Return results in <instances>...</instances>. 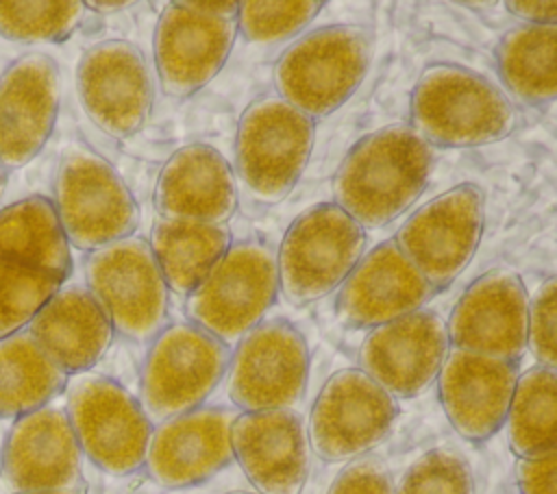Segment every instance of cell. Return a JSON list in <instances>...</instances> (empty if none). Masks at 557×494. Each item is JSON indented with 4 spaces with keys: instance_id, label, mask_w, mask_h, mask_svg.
<instances>
[{
    "instance_id": "cell-30",
    "label": "cell",
    "mask_w": 557,
    "mask_h": 494,
    "mask_svg": "<svg viewBox=\"0 0 557 494\" xmlns=\"http://www.w3.org/2000/svg\"><path fill=\"white\" fill-rule=\"evenodd\" d=\"M509 446L518 457L555 450L557 444V374L533 366L518 374L507 409Z\"/></svg>"
},
{
    "instance_id": "cell-8",
    "label": "cell",
    "mask_w": 557,
    "mask_h": 494,
    "mask_svg": "<svg viewBox=\"0 0 557 494\" xmlns=\"http://www.w3.org/2000/svg\"><path fill=\"white\" fill-rule=\"evenodd\" d=\"M52 205L67 244L78 250L94 252L126 239L139 224L137 202L122 176L87 148L61 159Z\"/></svg>"
},
{
    "instance_id": "cell-39",
    "label": "cell",
    "mask_w": 557,
    "mask_h": 494,
    "mask_svg": "<svg viewBox=\"0 0 557 494\" xmlns=\"http://www.w3.org/2000/svg\"><path fill=\"white\" fill-rule=\"evenodd\" d=\"M185 4L194 11L215 15V17H228V20H235L237 7H239V2H185Z\"/></svg>"
},
{
    "instance_id": "cell-27",
    "label": "cell",
    "mask_w": 557,
    "mask_h": 494,
    "mask_svg": "<svg viewBox=\"0 0 557 494\" xmlns=\"http://www.w3.org/2000/svg\"><path fill=\"white\" fill-rule=\"evenodd\" d=\"M148 244L168 289L189 296L231 246V233L226 224L159 218Z\"/></svg>"
},
{
    "instance_id": "cell-6",
    "label": "cell",
    "mask_w": 557,
    "mask_h": 494,
    "mask_svg": "<svg viewBox=\"0 0 557 494\" xmlns=\"http://www.w3.org/2000/svg\"><path fill=\"white\" fill-rule=\"evenodd\" d=\"M278 292L274 250L257 239L231 244L187 298V316L222 344L261 324Z\"/></svg>"
},
{
    "instance_id": "cell-29",
    "label": "cell",
    "mask_w": 557,
    "mask_h": 494,
    "mask_svg": "<svg viewBox=\"0 0 557 494\" xmlns=\"http://www.w3.org/2000/svg\"><path fill=\"white\" fill-rule=\"evenodd\" d=\"M67 374L35 344L28 331L0 339V418H20L46 407Z\"/></svg>"
},
{
    "instance_id": "cell-5",
    "label": "cell",
    "mask_w": 557,
    "mask_h": 494,
    "mask_svg": "<svg viewBox=\"0 0 557 494\" xmlns=\"http://www.w3.org/2000/svg\"><path fill=\"white\" fill-rule=\"evenodd\" d=\"M366 229L335 202L298 215L276 257L278 289L292 305H309L337 289L363 257Z\"/></svg>"
},
{
    "instance_id": "cell-16",
    "label": "cell",
    "mask_w": 557,
    "mask_h": 494,
    "mask_svg": "<svg viewBox=\"0 0 557 494\" xmlns=\"http://www.w3.org/2000/svg\"><path fill=\"white\" fill-rule=\"evenodd\" d=\"M529 296L511 270L479 276L457 300L448 322V344L505 361H520L527 350Z\"/></svg>"
},
{
    "instance_id": "cell-19",
    "label": "cell",
    "mask_w": 557,
    "mask_h": 494,
    "mask_svg": "<svg viewBox=\"0 0 557 494\" xmlns=\"http://www.w3.org/2000/svg\"><path fill=\"white\" fill-rule=\"evenodd\" d=\"M235 411L198 407L163 420L152 429L146 450V470L163 487L198 485L233 461L231 424Z\"/></svg>"
},
{
    "instance_id": "cell-13",
    "label": "cell",
    "mask_w": 557,
    "mask_h": 494,
    "mask_svg": "<svg viewBox=\"0 0 557 494\" xmlns=\"http://www.w3.org/2000/svg\"><path fill=\"white\" fill-rule=\"evenodd\" d=\"M394 420L396 400L359 368H346L324 383L313 403L309 448L324 461H352L379 446Z\"/></svg>"
},
{
    "instance_id": "cell-22",
    "label": "cell",
    "mask_w": 557,
    "mask_h": 494,
    "mask_svg": "<svg viewBox=\"0 0 557 494\" xmlns=\"http://www.w3.org/2000/svg\"><path fill=\"white\" fill-rule=\"evenodd\" d=\"M518 363L450 348L440 374V400L453 429L468 442L496 435L507 418Z\"/></svg>"
},
{
    "instance_id": "cell-20",
    "label": "cell",
    "mask_w": 557,
    "mask_h": 494,
    "mask_svg": "<svg viewBox=\"0 0 557 494\" xmlns=\"http://www.w3.org/2000/svg\"><path fill=\"white\" fill-rule=\"evenodd\" d=\"M433 289L394 239L359 259L335 300L337 318L350 329H376L418 311Z\"/></svg>"
},
{
    "instance_id": "cell-12",
    "label": "cell",
    "mask_w": 557,
    "mask_h": 494,
    "mask_svg": "<svg viewBox=\"0 0 557 494\" xmlns=\"http://www.w3.org/2000/svg\"><path fill=\"white\" fill-rule=\"evenodd\" d=\"M228 396L244 411L292 409L307 390L309 348L287 320H268L248 331L228 359Z\"/></svg>"
},
{
    "instance_id": "cell-26",
    "label": "cell",
    "mask_w": 557,
    "mask_h": 494,
    "mask_svg": "<svg viewBox=\"0 0 557 494\" xmlns=\"http://www.w3.org/2000/svg\"><path fill=\"white\" fill-rule=\"evenodd\" d=\"M0 259L67 279L70 244L48 198L28 196L0 209Z\"/></svg>"
},
{
    "instance_id": "cell-38",
    "label": "cell",
    "mask_w": 557,
    "mask_h": 494,
    "mask_svg": "<svg viewBox=\"0 0 557 494\" xmlns=\"http://www.w3.org/2000/svg\"><path fill=\"white\" fill-rule=\"evenodd\" d=\"M511 15L524 20L531 26H546L557 22V2H507Z\"/></svg>"
},
{
    "instance_id": "cell-36",
    "label": "cell",
    "mask_w": 557,
    "mask_h": 494,
    "mask_svg": "<svg viewBox=\"0 0 557 494\" xmlns=\"http://www.w3.org/2000/svg\"><path fill=\"white\" fill-rule=\"evenodd\" d=\"M326 494H394V483L381 459L359 457L335 477Z\"/></svg>"
},
{
    "instance_id": "cell-15",
    "label": "cell",
    "mask_w": 557,
    "mask_h": 494,
    "mask_svg": "<svg viewBox=\"0 0 557 494\" xmlns=\"http://www.w3.org/2000/svg\"><path fill=\"white\" fill-rule=\"evenodd\" d=\"M448 350L446 322L433 311L418 309L366 335L359 370L394 400L413 398L437 379Z\"/></svg>"
},
{
    "instance_id": "cell-32",
    "label": "cell",
    "mask_w": 557,
    "mask_h": 494,
    "mask_svg": "<svg viewBox=\"0 0 557 494\" xmlns=\"http://www.w3.org/2000/svg\"><path fill=\"white\" fill-rule=\"evenodd\" d=\"M85 2L0 0V35L13 41H63L81 24Z\"/></svg>"
},
{
    "instance_id": "cell-31",
    "label": "cell",
    "mask_w": 557,
    "mask_h": 494,
    "mask_svg": "<svg viewBox=\"0 0 557 494\" xmlns=\"http://www.w3.org/2000/svg\"><path fill=\"white\" fill-rule=\"evenodd\" d=\"M61 287L59 276L0 259V339L24 331Z\"/></svg>"
},
{
    "instance_id": "cell-21",
    "label": "cell",
    "mask_w": 557,
    "mask_h": 494,
    "mask_svg": "<svg viewBox=\"0 0 557 494\" xmlns=\"http://www.w3.org/2000/svg\"><path fill=\"white\" fill-rule=\"evenodd\" d=\"M233 459L257 494H300L309 472V440L294 409L244 411L231 424Z\"/></svg>"
},
{
    "instance_id": "cell-10",
    "label": "cell",
    "mask_w": 557,
    "mask_h": 494,
    "mask_svg": "<svg viewBox=\"0 0 557 494\" xmlns=\"http://www.w3.org/2000/svg\"><path fill=\"white\" fill-rule=\"evenodd\" d=\"M483 220V192L472 183H461L411 213L394 242L435 294L446 289L472 261Z\"/></svg>"
},
{
    "instance_id": "cell-3",
    "label": "cell",
    "mask_w": 557,
    "mask_h": 494,
    "mask_svg": "<svg viewBox=\"0 0 557 494\" xmlns=\"http://www.w3.org/2000/svg\"><path fill=\"white\" fill-rule=\"evenodd\" d=\"M313 141L315 126L309 115L278 96L255 100L237 124L235 183L255 205L281 202L305 172Z\"/></svg>"
},
{
    "instance_id": "cell-33",
    "label": "cell",
    "mask_w": 557,
    "mask_h": 494,
    "mask_svg": "<svg viewBox=\"0 0 557 494\" xmlns=\"http://www.w3.org/2000/svg\"><path fill=\"white\" fill-rule=\"evenodd\" d=\"M322 2H239L235 24L252 44H276L307 28Z\"/></svg>"
},
{
    "instance_id": "cell-35",
    "label": "cell",
    "mask_w": 557,
    "mask_h": 494,
    "mask_svg": "<svg viewBox=\"0 0 557 494\" xmlns=\"http://www.w3.org/2000/svg\"><path fill=\"white\" fill-rule=\"evenodd\" d=\"M557 281L550 276L533 296L527 311V346L537 366H557Z\"/></svg>"
},
{
    "instance_id": "cell-14",
    "label": "cell",
    "mask_w": 557,
    "mask_h": 494,
    "mask_svg": "<svg viewBox=\"0 0 557 494\" xmlns=\"http://www.w3.org/2000/svg\"><path fill=\"white\" fill-rule=\"evenodd\" d=\"M76 89L89 120L115 139L141 131L152 107V81L144 54L128 41L109 39L83 52Z\"/></svg>"
},
{
    "instance_id": "cell-23",
    "label": "cell",
    "mask_w": 557,
    "mask_h": 494,
    "mask_svg": "<svg viewBox=\"0 0 557 494\" xmlns=\"http://www.w3.org/2000/svg\"><path fill=\"white\" fill-rule=\"evenodd\" d=\"M81 459L67 413L46 405L15 418L2 450V472L15 492L76 490Z\"/></svg>"
},
{
    "instance_id": "cell-4",
    "label": "cell",
    "mask_w": 557,
    "mask_h": 494,
    "mask_svg": "<svg viewBox=\"0 0 557 494\" xmlns=\"http://www.w3.org/2000/svg\"><path fill=\"white\" fill-rule=\"evenodd\" d=\"M370 59L372 39L361 26L315 28L278 59L274 67L278 98L311 120L331 115L357 91Z\"/></svg>"
},
{
    "instance_id": "cell-11",
    "label": "cell",
    "mask_w": 557,
    "mask_h": 494,
    "mask_svg": "<svg viewBox=\"0 0 557 494\" xmlns=\"http://www.w3.org/2000/svg\"><path fill=\"white\" fill-rule=\"evenodd\" d=\"M81 453L100 470L122 477L146 461L152 422L139 400L107 376H83L65 409Z\"/></svg>"
},
{
    "instance_id": "cell-24",
    "label": "cell",
    "mask_w": 557,
    "mask_h": 494,
    "mask_svg": "<svg viewBox=\"0 0 557 494\" xmlns=\"http://www.w3.org/2000/svg\"><path fill=\"white\" fill-rule=\"evenodd\" d=\"M154 205L161 218L226 224L237 207L235 172L213 146H183L161 170Z\"/></svg>"
},
{
    "instance_id": "cell-17",
    "label": "cell",
    "mask_w": 557,
    "mask_h": 494,
    "mask_svg": "<svg viewBox=\"0 0 557 494\" xmlns=\"http://www.w3.org/2000/svg\"><path fill=\"white\" fill-rule=\"evenodd\" d=\"M237 37V24L172 2L154 30L159 83L170 98H189L224 67Z\"/></svg>"
},
{
    "instance_id": "cell-25",
    "label": "cell",
    "mask_w": 557,
    "mask_h": 494,
    "mask_svg": "<svg viewBox=\"0 0 557 494\" xmlns=\"http://www.w3.org/2000/svg\"><path fill=\"white\" fill-rule=\"evenodd\" d=\"M28 335L65 374H81L104 357L113 326L85 287L70 285L41 307Z\"/></svg>"
},
{
    "instance_id": "cell-40",
    "label": "cell",
    "mask_w": 557,
    "mask_h": 494,
    "mask_svg": "<svg viewBox=\"0 0 557 494\" xmlns=\"http://www.w3.org/2000/svg\"><path fill=\"white\" fill-rule=\"evenodd\" d=\"M85 7L98 9V11H117V9H124L126 2H87Z\"/></svg>"
},
{
    "instance_id": "cell-1",
    "label": "cell",
    "mask_w": 557,
    "mask_h": 494,
    "mask_svg": "<svg viewBox=\"0 0 557 494\" xmlns=\"http://www.w3.org/2000/svg\"><path fill=\"white\" fill-rule=\"evenodd\" d=\"M431 165V146L409 124L383 126L344 157L333 183L335 205L363 229L389 224L422 196Z\"/></svg>"
},
{
    "instance_id": "cell-37",
    "label": "cell",
    "mask_w": 557,
    "mask_h": 494,
    "mask_svg": "<svg viewBox=\"0 0 557 494\" xmlns=\"http://www.w3.org/2000/svg\"><path fill=\"white\" fill-rule=\"evenodd\" d=\"M516 481L520 494H557V453L518 457Z\"/></svg>"
},
{
    "instance_id": "cell-42",
    "label": "cell",
    "mask_w": 557,
    "mask_h": 494,
    "mask_svg": "<svg viewBox=\"0 0 557 494\" xmlns=\"http://www.w3.org/2000/svg\"><path fill=\"white\" fill-rule=\"evenodd\" d=\"M4 183H7V170L0 168V196H2V192H4Z\"/></svg>"
},
{
    "instance_id": "cell-18",
    "label": "cell",
    "mask_w": 557,
    "mask_h": 494,
    "mask_svg": "<svg viewBox=\"0 0 557 494\" xmlns=\"http://www.w3.org/2000/svg\"><path fill=\"white\" fill-rule=\"evenodd\" d=\"M61 102L54 59L30 52L0 76V168L17 170L33 161L52 135Z\"/></svg>"
},
{
    "instance_id": "cell-2",
    "label": "cell",
    "mask_w": 557,
    "mask_h": 494,
    "mask_svg": "<svg viewBox=\"0 0 557 494\" xmlns=\"http://www.w3.org/2000/svg\"><path fill=\"white\" fill-rule=\"evenodd\" d=\"M411 128L440 148H472L505 139L516 113L487 78L450 63L429 65L411 94Z\"/></svg>"
},
{
    "instance_id": "cell-7",
    "label": "cell",
    "mask_w": 557,
    "mask_h": 494,
    "mask_svg": "<svg viewBox=\"0 0 557 494\" xmlns=\"http://www.w3.org/2000/svg\"><path fill=\"white\" fill-rule=\"evenodd\" d=\"M228 346L191 322L163 326L152 339L139 376V405L150 422L194 411L228 368Z\"/></svg>"
},
{
    "instance_id": "cell-34",
    "label": "cell",
    "mask_w": 557,
    "mask_h": 494,
    "mask_svg": "<svg viewBox=\"0 0 557 494\" xmlns=\"http://www.w3.org/2000/svg\"><path fill=\"white\" fill-rule=\"evenodd\" d=\"M394 494H474V479L459 453L433 448L407 468Z\"/></svg>"
},
{
    "instance_id": "cell-28",
    "label": "cell",
    "mask_w": 557,
    "mask_h": 494,
    "mask_svg": "<svg viewBox=\"0 0 557 494\" xmlns=\"http://www.w3.org/2000/svg\"><path fill=\"white\" fill-rule=\"evenodd\" d=\"M498 74L520 102L540 107L557 94V26H518L496 48Z\"/></svg>"
},
{
    "instance_id": "cell-41",
    "label": "cell",
    "mask_w": 557,
    "mask_h": 494,
    "mask_svg": "<svg viewBox=\"0 0 557 494\" xmlns=\"http://www.w3.org/2000/svg\"><path fill=\"white\" fill-rule=\"evenodd\" d=\"M15 494H78V490H44V492H15Z\"/></svg>"
},
{
    "instance_id": "cell-9",
    "label": "cell",
    "mask_w": 557,
    "mask_h": 494,
    "mask_svg": "<svg viewBox=\"0 0 557 494\" xmlns=\"http://www.w3.org/2000/svg\"><path fill=\"white\" fill-rule=\"evenodd\" d=\"M85 279L113 333L131 342H152L165 326L170 289L146 239L126 237L94 250Z\"/></svg>"
},
{
    "instance_id": "cell-43",
    "label": "cell",
    "mask_w": 557,
    "mask_h": 494,
    "mask_svg": "<svg viewBox=\"0 0 557 494\" xmlns=\"http://www.w3.org/2000/svg\"><path fill=\"white\" fill-rule=\"evenodd\" d=\"M228 494H252V492H228Z\"/></svg>"
}]
</instances>
